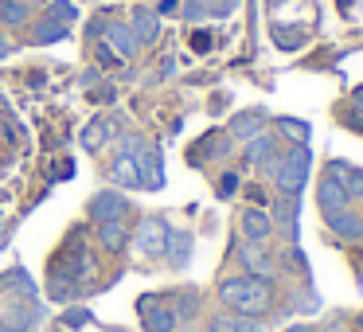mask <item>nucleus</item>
Returning <instances> with one entry per match:
<instances>
[{
    "label": "nucleus",
    "mask_w": 363,
    "mask_h": 332,
    "mask_svg": "<svg viewBox=\"0 0 363 332\" xmlns=\"http://www.w3.org/2000/svg\"><path fill=\"white\" fill-rule=\"evenodd\" d=\"M0 332H24V328H16L12 321H0Z\"/></svg>",
    "instance_id": "nucleus-31"
},
{
    "label": "nucleus",
    "mask_w": 363,
    "mask_h": 332,
    "mask_svg": "<svg viewBox=\"0 0 363 332\" xmlns=\"http://www.w3.org/2000/svg\"><path fill=\"white\" fill-rule=\"evenodd\" d=\"M277 126H281V133H289L297 145H305V137H308V126H305V121H297V118H281Z\"/></svg>",
    "instance_id": "nucleus-25"
},
{
    "label": "nucleus",
    "mask_w": 363,
    "mask_h": 332,
    "mask_svg": "<svg viewBox=\"0 0 363 332\" xmlns=\"http://www.w3.org/2000/svg\"><path fill=\"white\" fill-rule=\"evenodd\" d=\"M344 192H347V199H359L363 196V168H352V172H347Z\"/></svg>",
    "instance_id": "nucleus-26"
},
{
    "label": "nucleus",
    "mask_w": 363,
    "mask_h": 332,
    "mask_svg": "<svg viewBox=\"0 0 363 332\" xmlns=\"http://www.w3.org/2000/svg\"><path fill=\"white\" fill-rule=\"evenodd\" d=\"M235 188H238V176H235V172H227V176H223V196H230Z\"/></svg>",
    "instance_id": "nucleus-28"
},
{
    "label": "nucleus",
    "mask_w": 363,
    "mask_h": 332,
    "mask_svg": "<svg viewBox=\"0 0 363 332\" xmlns=\"http://www.w3.org/2000/svg\"><path fill=\"white\" fill-rule=\"evenodd\" d=\"M207 332H258V324H250V316H215Z\"/></svg>",
    "instance_id": "nucleus-19"
},
{
    "label": "nucleus",
    "mask_w": 363,
    "mask_h": 332,
    "mask_svg": "<svg viewBox=\"0 0 363 332\" xmlns=\"http://www.w3.org/2000/svg\"><path fill=\"white\" fill-rule=\"evenodd\" d=\"M207 43H211V35H207V32H199V35H196V48H199V51H207Z\"/></svg>",
    "instance_id": "nucleus-30"
},
{
    "label": "nucleus",
    "mask_w": 363,
    "mask_h": 332,
    "mask_svg": "<svg viewBox=\"0 0 363 332\" xmlns=\"http://www.w3.org/2000/svg\"><path fill=\"white\" fill-rule=\"evenodd\" d=\"M308 165H313V153L308 145H293L281 160H274V176H277V188L281 196H297L308 180Z\"/></svg>",
    "instance_id": "nucleus-2"
},
{
    "label": "nucleus",
    "mask_w": 363,
    "mask_h": 332,
    "mask_svg": "<svg viewBox=\"0 0 363 332\" xmlns=\"http://www.w3.org/2000/svg\"><path fill=\"white\" fill-rule=\"evenodd\" d=\"M164 254L172 262V270H184L191 262V235L180 227H168V238H164Z\"/></svg>",
    "instance_id": "nucleus-6"
},
{
    "label": "nucleus",
    "mask_w": 363,
    "mask_h": 332,
    "mask_svg": "<svg viewBox=\"0 0 363 332\" xmlns=\"http://www.w3.org/2000/svg\"><path fill=\"white\" fill-rule=\"evenodd\" d=\"M176 9V0H164V4H160V12H172Z\"/></svg>",
    "instance_id": "nucleus-33"
},
{
    "label": "nucleus",
    "mask_w": 363,
    "mask_h": 332,
    "mask_svg": "<svg viewBox=\"0 0 363 332\" xmlns=\"http://www.w3.org/2000/svg\"><path fill=\"white\" fill-rule=\"evenodd\" d=\"M269 157H274V137L269 133L250 137V145H246V160H250V165H269Z\"/></svg>",
    "instance_id": "nucleus-16"
},
{
    "label": "nucleus",
    "mask_w": 363,
    "mask_h": 332,
    "mask_svg": "<svg viewBox=\"0 0 363 332\" xmlns=\"http://www.w3.org/2000/svg\"><path fill=\"white\" fill-rule=\"evenodd\" d=\"M176 321H180V316H176L172 309H152V313L145 316V332H176Z\"/></svg>",
    "instance_id": "nucleus-17"
},
{
    "label": "nucleus",
    "mask_w": 363,
    "mask_h": 332,
    "mask_svg": "<svg viewBox=\"0 0 363 332\" xmlns=\"http://www.w3.org/2000/svg\"><path fill=\"white\" fill-rule=\"evenodd\" d=\"M285 332H313V324H293V328H285Z\"/></svg>",
    "instance_id": "nucleus-32"
},
{
    "label": "nucleus",
    "mask_w": 363,
    "mask_h": 332,
    "mask_svg": "<svg viewBox=\"0 0 363 332\" xmlns=\"http://www.w3.org/2000/svg\"><path fill=\"white\" fill-rule=\"evenodd\" d=\"M98 243H102L110 254H121V250H125V243H129V235H125L121 223H102V227H98Z\"/></svg>",
    "instance_id": "nucleus-13"
},
{
    "label": "nucleus",
    "mask_w": 363,
    "mask_h": 332,
    "mask_svg": "<svg viewBox=\"0 0 363 332\" xmlns=\"http://www.w3.org/2000/svg\"><path fill=\"white\" fill-rule=\"evenodd\" d=\"M297 211H301V199L297 196H281V199H277V223L289 231V238H297Z\"/></svg>",
    "instance_id": "nucleus-14"
},
{
    "label": "nucleus",
    "mask_w": 363,
    "mask_h": 332,
    "mask_svg": "<svg viewBox=\"0 0 363 332\" xmlns=\"http://www.w3.org/2000/svg\"><path fill=\"white\" fill-rule=\"evenodd\" d=\"M90 274V254H71V262L63 266V282H79V277Z\"/></svg>",
    "instance_id": "nucleus-23"
},
{
    "label": "nucleus",
    "mask_w": 363,
    "mask_h": 332,
    "mask_svg": "<svg viewBox=\"0 0 363 332\" xmlns=\"http://www.w3.org/2000/svg\"><path fill=\"white\" fill-rule=\"evenodd\" d=\"M0 20H4V24H24L28 0H0Z\"/></svg>",
    "instance_id": "nucleus-22"
},
{
    "label": "nucleus",
    "mask_w": 363,
    "mask_h": 332,
    "mask_svg": "<svg viewBox=\"0 0 363 332\" xmlns=\"http://www.w3.org/2000/svg\"><path fill=\"white\" fill-rule=\"evenodd\" d=\"M4 55H9V43H4V40H0V59H4Z\"/></svg>",
    "instance_id": "nucleus-35"
},
{
    "label": "nucleus",
    "mask_w": 363,
    "mask_h": 332,
    "mask_svg": "<svg viewBox=\"0 0 363 332\" xmlns=\"http://www.w3.org/2000/svg\"><path fill=\"white\" fill-rule=\"evenodd\" d=\"M242 266H246V274H254V277H274V258L262 254V250H250V246L242 250Z\"/></svg>",
    "instance_id": "nucleus-15"
},
{
    "label": "nucleus",
    "mask_w": 363,
    "mask_h": 332,
    "mask_svg": "<svg viewBox=\"0 0 363 332\" xmlns=\"http://www.w3.org/2000/svg\"><path fill=\"white\" fill-rule=\"evenodd\" d=\"M359 204H363V196H359Z\"/></svg>",
    "instance_id": "nucleus-37"
},
{
    "label": "nucleus",
    "mask_w": 363,
    "mask_h": 332,
    "mask_svg": "<svg viewBox=\"0 0 363 332\" xmlns=\"http://www.w3.org/2000/svg\"><path fill=\"white\" fill-rule=\"evenodd\" d=\"M359 328H363V316H359Z\"/></svg>",
    "instance_id": "nucleus-36"
},
{
    "label": "nucleus",
    "mask_w": 363,
    "mask_h": 332,
    "mask_svg": "<svg viewBox=\"0 0 363 332\" xmlns=\"http://www.w3.org/2000/svg\"><path fill=\"white\" fill-rule=\"evenodd\" d=\"M328 227L336 231L340 238H344V243H355V238H363V219L355 211H336V215H328Z\"/></svg>",
    "instance_id": "nucleus-10"
},
{
    "label": "nucleus",
    "mask_w": 363,
    "mask_h": 332,
    "mask_svg": "<svg viewBox=\"0 0 363 332\" xmlns=\"http://www.w3.org/2000/svg\"><path fill=\"white\" fill-rule=\"evenodd\" d=\"M262 133V114H238L230 121V137H258Z\"/></svg>",
    "instance_id": "nucleus-18"
},
{
    "label": "nucleus",
    "mask_w": 363,
    "mask_h": 332,
    "mask_svg": "<svg viewBox=\"0 0 363 332\" xmlns=\"http://www.w3.org/2000/svg\"><path fill=\"white\" fill-rule=\"evenodd\" d=\"M32 40H35V43H55V40H67V24H55V20H43V24H35Z\"/></svg>",
    "instance_id": "nucleus-21"
},
{
    "label": "nucleus",
    "mask_w": 363,
    "mask_h": 332,
    "mask_svg": "<svg viewBox=\"0 0 363 332\" xmlns=\"http://www.w3.org/2000/svg\"><path fill=\"white\" fill-rule=\"evenodd\" d=\"M129 28H133V35H137V43H141V48H145V43H157V35H160V16H157V12H149V9H141Z\"/></svg>",
    "instance_id": "nucleus-11"
},
{
    "label": "nucleus",
    "mask_w": 363,
    "mask_h": 332,
    "mask_svg": "<svg viewBox=\"0 0 363 332\" xmlns=\"http://www.w3.org/2000/svg\"><path fill=\"white\" fill-rule=\"evenodd\" d=\"M316 204H320V211H324V215H336V211H344V207L352 204V199H347V192L340 188L336 180H328V176H324L320 188H316Z\"/></svg>",
    "instance_id": "nucleus-8"
},
{
    "label": "nucleus",
    "mask_w": 363,
    "mask_h": 332,
    "mask_svg": "<svg viewBox=\"0 0 363 332\" xmlns=\"http://www.w3.org/2000/svg\"><path fill=\"white\" fill-rule=\"evenodd\" d=\"M355 106H359V110H363V87L355 90Z\"/></svg>",
    "instance_id": "nucleus-34"
},
{
    "label": "nucleus",
    "mask_w": 363,
    "mask_h": 332,
    "mask_svg": "<svg viewBox=\"0 0 363 332\" xmlns=\"http://www.w3.org/2000/svg\"><path fill=\"white\" fill-rule=\"evenodd\" d=\"M121 153L137 160V176H141V188H160L164 184V168H160V153L149 149L141 137H125L121 141Z\"/></svg>",
    "instance_id": "nucleus-3"
},
{
    "label": "nucleus",
    "mask_w": 363,
    "mask_h": 332,
    "mask_svg": "<svg viewBox=\"0 0 363 332\" xmlns=\"http://www.w3.org/2000/svg\"><path fill=\"white\" fill-rule=\"evenodd\" d=\"M110 121H90V126L86 129H82V145H86V149L90 153H94V149H102V145H106V137H110Z\"/></svg>",
    "instance_id": "nucleus-20"
},
{
    "label": "nucleus",
    "mask_w": 363,
    "mask_h": 332,
    "mask_svg": "<svg viewBox=\"0 0 363 332\" xmlns=\"http://www.w3.org/2000/svg\"><path fill=\"white\" fill-rule=\"evenodd\" d=\"M199 16H203V4H199V0H191V4H188V20H199Z\"/></svg>",
    "instance_id": "nucleus-29"
},
{
    "label": "nucleus",
    "mask_w": 363,
    "mask_h": 332,
    "mask_svg": "<svg viewBox=\"0 0 363 332\" xmlns=\"http://www.w3.org/2000/svg\"><path fill=\"white\" fill-rule=\"evenodd\" d=\"M129 211V199L121 196V192H98L94 199H90V215H94L98 223H121Z\"/></svg>",
    "instance_id": "nucleus-4"
},
{
    "label": "nucleus",
    "mask_w": 363,
    "mask_h": 332,
    "mask_svg": "<svg viewBox=\"0 0 363 332\" xmlns=\"http://www.w3.org/2000/svg\"><path fill=\"white\" fill-rule=\"evenodd\" d=\"M110 176L118 184H125V188H141V176H137V160L129 157V153H118V160L110 165Z\"/></svg>",
    "instance_id": "nucleus-12"
},
{
    "label": "nucleus",
    "mask_w": 363,
    "mask_h": 332,
    "mask_svg": "<svg viewBox=\"0 0 363 332\" xmlns=\"http://www.w3.org/2000/svg\"><path fill=\"white\" fill-rule=\"evenodd\" d=\"M63 321H67V324H71V328H82V324H86V321H90V313H86V309H71V313H67V316H63Z\"/></svg>",
    "instance_id": "nucleus-27"
},
{
    "label": "nucleus",
    "mask_w": 363,
    "mask_h": 332,
    "mask_svg": "<svg viewBox=\"0 0 363 332\" xmlns=\"http://www.w3.org/2000/svg\"><path fill=\"white\" fill-rule=\"evenodd\" d=\"M74 16H79V12H74L71 0H55V4H51V12H48V20H55V24H71Z\"/></svg>",
    "instance_id": "nucleus-24"
},
{
    "label": "nucleus",
    "mask_w": 363,
    "mask_h": 332,
    "mask_svg": "<svg viewBox=\"0 0 363 332\" xmlns=\"http://www.w3.org/2000/svg\"><path fill=\"white\" fill-rule=\"evenodd\" d=\"M164 238H168V223H160V219H145L141 227H137V246H141V254H149V258H160V254H164Z\"/></svg>",
    "instance_id": "nucleus-5"
},
{
    "label": "nucleus",
    "mask_w": 363,
    "mask_h": 332,
    "mask_svg": "<svg viewBox=\"0 0 363 332\" xmlns=\"http://www.w3.org/2000/svg\"><path fill=\"white\" fill-rule=\"evenodd\" d=\"M269 231H274L269 215L262 211V207H246V211H242V235L250 238V243H266Z\"/></svg>",
    "instance_id": "nucleus-9"
},
{
    "label": "nucleus",
    "mask_w": 363,
    "mask_h": 332,
    "mask_svg": "<svg viewBox=\"0 0 363 332\" xmlns=\"http://www.w3.org/2000/svg\"><path fill=\"white\" fill-rule=\"evenodd\" d=\"M219 301L223 305H230L238 316H262L269 309V301H274V282L269 277H227V282L219 285Z\"/></svg>",
    "instance_id": "nucleus-1"
},
{
    "label": "nucleus",
    "mask_w": 363,
    "mask_h": 332,
    "mask_svg": "<svg viewBox=\"0 0 363 332\" xmlns=\"http://www.w3.org/2000/svg\"><path fill=\"white\" fill-rule=\"evenodd\" d=\"M102 35H106V43H110L121 59H133L137 51H141V43H137V35H133V28H129V24H106Z\"/></svg>",
    "instance_id": "nucleus-7"
}]
</instances>
